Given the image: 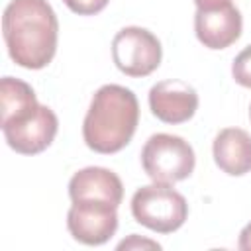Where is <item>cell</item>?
<instances>
[{
  "mask_svg": "<svg viewBox=\"0 0 251 251\" xmlns=\"http://www.w3.org/2000/svg\"><path fill=\"white\" fill-rule=\"evenodd\" d=\"M2 35L12 61L37 71L55 57L59 22L47 0H12L2 16Z\"/></svg>",
  "mask_w": 251,
  "mask_h": 251,
  "instance_id": "1",
  "label": "cell"
},
{
  "mask_svg": "<svg viewBox=\"0 0 251 251\" xmlns=\"http://www.w3.org/2000/svg\"><path fill=\"white\" fill-rule=\"evenodd\" d=\"M137 122L139 104L135 94L120 84H104L92 96L84 116V143L96 153H118L131 141Z\"/></svg>",
  "mask_w": 251,
  "mask_h": 251,
  "instance_id": "2",
  "label": "cell"
},
{
  "mask_svg": "<svg viewBox=\"0 0 251 251\" xmlns=\"http://www.w3.org/2000/svg\"><path fill=\"white\" fill-rule=\"evenodd\" d=\"M131 214L141 226L157 233H171L184 224L188 204L184 196L169 184L153 182L135 190L131 198Z\"/></svg>",
  "mask_w": 251,
  "mask_h": 251,
  "instance_id": "3",
  "label": "cell"
},
{
  "mask_svg": "<svg viewBox=\"0 0 251 251\" xmlns=\"http://www.w3.org/2000/svg\"><path fill=\"white\" fill-rule=\"evenodd\" d=\"M194 151L188 141L171 133L151 135L141 149V165L153 182L175 184L194 171Z\"/></svg>",
  "mask_w": 251,
  "mask_h": 251,
  "instance_id": "4",
  "label": "cell"
},
{
  "mask_svg": "<svg viewBox=\"0 0 251 251\" xmlns=\"http://www.w3.org/2000/svg\"><path fill=\"white\" fill-rule=\"evenodd\" d=\"M161 43L145 27L129 25L112 39V59L127 76H147L161 63Z\"/></svg>",
  "mask_w": 251,
  "mask_h": 251,
  "instance_id": "5",
  "label": "cell"
},
{
  "mask_svg": "<svg viewBox=\"0 0 251 251\" xmlns=\"http://www.w3.org/2000/svg\"><path fill=\"white\" fill-rule=\"evenodd\" d=\"M59 122L55 112L43 104H37L35 110L2 124L8 145L22 155H35L47 149L53 143Z\"/></svg>",
  "mask_w": 251,
  "mask_h": 251,
  "instance_id": "6",
  "label": "cell"
},
{
  "mask_svg": "<svg viewBox=\"0 0 251 251\" xmlns=\"http://www.w3.org/2000/svg\"><path fill=\"white\" fill-rule=\"evenodd\" d=\"M118 208L104 202H73L67 214L71 235L84 245H102L118 229Z\"/></svg>",
  "mask_w": 251,
  "mask_h": 251,
  "instance_id": "7",
  "label": "cell"
},
{
  "mask_svg": "<svg viewBox=\"0 0 251 251\" xmlns=\"http://www.w3.org/2000/svg\"><path fill=\"white\" fill-rule=\"evenodd\" d=\"M241 27H243L241 14L231 2L214 8H198L194 16L196 37L208 49L229 47L239 39Z\"/></svg>",
  "mask_w": 251,
  "mask_h": 251,
  "instance_id": "8",
  "label": "cell"
},
{
  "mask_svg": "<svg viewBox=\"0 0 251 251\" xmlns=\"http://www.w3.org/2000/svg\"><path fill=\"white\" fill-rule=\"evenodd\" d=\"M149 108L153 116L165 124H182L194 116L198 94L184 80H161L149 90Z\"/></svg>",
  "mask_w": 251,
  "mask_h": 251,
  "instance_id": "9",
  "label": "cell"
},
{
  "mask_svg": "<svg viewBox=\"0 0 251 251\" xmlns=\"http://www.w3.org/2000/svg\"><path fill=\"white\" fill-rule=\"evenodd\" d=\"M69 196L73 202H104L118 208L124 198V184L110 169L86 167L73 175Z\"/></svg>",
  "mask_w": 251,
  "mask_h": 251,
  "instance_id": "10",
  "label": "cell"
},
{
  "mask_svg": "<svg viewBox=\"0 0 251 251\" xmlns=\"http://www.w3.org/2000/svg\"><path fill=\"white\" fill-rule=\"evenodd\" d=\"M216 165L231 175L241 176L251 171V135L239 127H226L214 139Z\"/></svg>",
  "mask_w": 251,
  "mask_h": 251,
  "instance_id": "11",
  "label": "cell"
},
{
  "mask_svg": "<svg viewBox=\"0 0 251 251\" xmlns=\"http://www.w3.org/2000/svg\"><path fill=\"white\" fill-rule=\"evenodd\" d=\"M0 104H2V124L37 108L33 88L27 82L14 76H4L0 80Z\"/></svg>",
  "mask_w": 251,
  "mask_h": 251,
  "instance_id": "12",
  "label": "cell"
},
{
  "mask_svg": "<svg viewBox=\"0 0 251 251\" xmlns=\"http://www.w3.org/2000/svg\"><path fill=\"white\" fill-rule=\"evenodd\" d=\"M231 75H233V78H235L237 84H241V86H245V88H251V45L245 47V49L233 59Z\"/></svg>",
  "mask_w": 251,
  "mask_h": 251,
  "instance_id": "13",
  "label": "cell"
},
{
  "mask_svg": "<svg viewBox=\"0 0 251 251\" xmlns=\"http://www.w3.org/2000/svg\"><path fill=\"white\" fill-rule=\"evenodd\" d=\"M67 8L78 16H94L106 8L110 0H63Z\"/></svg>",
  "mask_w": 251,
  "mask_h": 251,
  "instance_id": "14",
  "label": "cell"
},
{
  "mask_svg": "<svg viewBox=\"0 0 251 251\" xmlns=\"http://www.w3.org/2000/svg\"><path fill=\"white\" fill-rule=\"evenodd\" d=\"M131 247H153V249H161L159 243L149 241V239H141V241H139L137 235H131L129 239H126V241H122V243L118 245V249H131Z\"/></svg>",
  "mask_w": 251,
  "mask_h": 251,
  "instance_id": "15",
  "label": "cell"
},
{
  "mask_svg": "<svg viewBox=\"0 0 251 251\" xmlns=\"http://www.w3.org/2000/svg\"><path fill=\"white\" fill-rule=\"evenodd\" d=\"M239 249H243V251H251V224H247L243 229H241V233H239Z\"/></svg>",
  "mask_w": 251,
  "mask_h": 251,
  "instance_id": "16",
  "label": "cell"
},
{
  "mask_svg": "<svg viewBox=\"0 0 251 251\" xmlns=\"http://www.w3.org/2000/svg\"><path fill=\"white\" fill-rule=\"evenodd\" d=\"M226 2H231V0H194L196 8H214V6H220Z\"/></svg>",
  "mask_w": 251,
  "mask_h": 251,
  "instance_id": "17",
  "label": "cell"
},
{
  "mask_svg": "<svg viewBox=\"0 0 251 251\" xmlns=\"http://www.w3.org/2000/svg\"><path fill=\"white\" fill-rule=\"evenodd\" d=\"M249 118H251V108H249Z\"/></svg>",
  "mask_w": 251,
  "mask_h": 251,
  "instance_id": "18",
  "label": "cell"
}]
</instances>
